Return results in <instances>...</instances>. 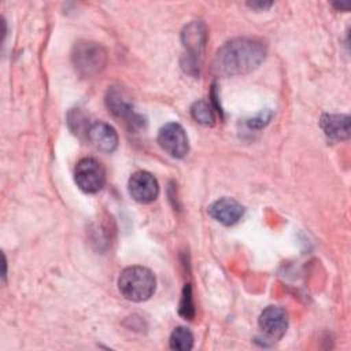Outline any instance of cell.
<instances>
[{
    "instance_id": "cell-1",
    "label": "cell",
    "mask_w": 351,
    "mask_h": 351,
    "mask_svg": "<svg viewBox=\"0 0 351 351\" xmlns=\"http://www.w3.org/2000/svg\"><path fill=\"white\" fill-rule=\"evenodd\" d=\"M266 56V47L255 38H234L223 44L213 60V71L221 77L243 75L255 70Z\"/></svg>"
},
{
    "instance_id": "cell-2",
    "label": "cell",
    "mask_w": 351,
    "mask_h": 351,
    "mask_svg": "<svg viewBox=\"0 0 351 351\" xmlns=\"http://www.w3.org/2000/svg\"><path fill=\"white\" fill-rule=\"evenodd\" d=\"M156 288L155 274L144 266L126 267L118 278L121 295L130 302L148 300Z\"/></svg>"
},
{
    "instance_id": "cell-3",
    "label": "cell",
    "mask_w": 351,
    "mask_h": 351,
    "mask_svg": "<svg viewBox=\"0 0 351 351\" xmlns=\"http://www.w3.org/2000/svg\"><path fill=\"white\" fill-rule=\"evenodd\" d=\"M106 49L97 43L78 41L73 47L71 62L81 77H92L100 73L106 66Z\"/></svg>"
},
{
    "instance_id": "cell-4",
    "label": "cell",
    "mask_w": 351,
    "mask_h": 351,
    "mask_svg": "<svg viewBox=\"0 0 351 351\" xmlns=\"http://www.w3.org/2000/svg\"><path fill=\"white\" fill-rule=\"evenodd\" d=\"M181 40L186 51V60L184 63V67L188 73L196 74L199 73L197 69L200 66V58L207 40V32L204 25L197 21L188 23L181 33Z\"/></svg>"
},
{
    "instance_id": "cell-5",
    "label": "cell",
    "mask_w": 351,
    "mask_h": 351,
    "mask_svg": "<svg viewBox=\"0 0 351 351\" xmlns=\"http://www.w3.org/2000/svg\"><path fill=\"white\" fill-rule=\"evenodd\" d=\"M74 181L82 192L96 193L106 184V170L95 158H84L74 169Z\"/></svg>"
},
{
    "instance_id": "cell-6",
    "label": "cell",
    "mask_w": 351,
    "mask_h": 351,
    "mask_svg": "<svg viewBox=\"0 0 351 351\" xmlns=\"http://www.w3.org/2000/svg\"><path fill=\"white\" fill-rule=\"evenodd\" d=\"M158 144L173 158L181 159L189 151L188 136L184 128L177 122H169L160 128L158 133Z\"/></svg>"
},
{
    "instance_id": "cell-7",
    "label": "cell",
    "mask_w": 351,
    "mask_h": 351,
    "mask_svg": "<svg viewBox=\"0 0 351 351\" xmlns=\"http://www.w3.org/2000/svg\"><path fill=\"white\" fill-rule=\"evenodd\" d=\"M128 191L133 200L141 204H148L158 197L159 184L151 173L140 170L130 176L128 181Z\"/></svg>"
},
{
    "instance_id": "cell-8",
    "label": "cell",
    "mask_w": 351,
    "mask_h": 351,
    "mask_svg": "<svg viewBox=\"0 0 351 351\" xmlns=\"http://www.w3.org/2000/svg\"><path fill=\"white\" fill-rule=\"evenodd\" d=\"M259 328L270 339H281L288 328V314L280 306L266 307L258 319Z\"/></svg>"
},
{
    "instance_id": "cell-9",
    "label": "cell",
    "mask_w": 351,
    "mask_h": 351,
    "mask_svg": "<svg viewBox=\"0 0 351 351\" xmlns=\"http://www.w3.org/2000/svg\"><path fill=\"white\" fill-rule=\"evenodd\" d=\"M207 211L210 217L217 222L225 226H232L241 219L244 214V207L232 197H221L213 202L208 206Z\"/></svg>"
},
{
    "instance_id": "cell-10",
    "label": "cell",
    "mask_w": 351,
    "mask_h": 351,
    "mask_svg": "<svg viewBox=\"0 0 351 351\" xmlns=\"http://www.w3.org/2000/svg\"><path fill=\"white\" fill-rule=\"evenodd\" d=\"M88 141L101 152H114L118 147V133L106 122H95L90 125L86 133Z\"/></svg>"
},
{
    "instance_id": "cell-11",
    "label": "cell",
    "mask_w": 351,
    "mask_h": 351,
    "mask_svg": "<svg viewBox=\"0 0 351 351\" xmlns=\"http://www.w3.org/2000/svg\"><path fill=\"white\" fill-rule=\"evenodd\" d=\"M106 101H107V107L108 110L117 117V118H122L125 119L130 126L133 128H137V126H141L143 125V119L140 115H137L134 111H133V106L132 103H129L123 93L119 90V89H115V88H111L107 93V97H106Z\"/></svg>"
},
{
    "instance_id": "cell-12",
    "label": "cell",
    "mask_w": 351,
    "mask_h": 351,
    "mask_svg": "<svg viewBox=\"0 0 351 351\" xmlns=\"http://www.w3.org/2000/svg\"><path fill=\"white\" fill-rule=\"evenodd\" d=\"M324 133L333 140H346L350 136V117L344 114H324L319 122Z\"/></svg>"
},
{
    "instance_id": "cell-13",
    "label": "cell",
    "mask_w": 351,
    "mask_h": 351,
    "mask_svg": "<svg viewBox=\"0 0 351 351\" xmlns=\"http://www.w3.org/2000/svg\"><path fill=\"white\" fill-rule=\"evenodd\" d=\"M192 118L203 125V126H213L215 123V111L210 101L207 100H197L191 107Z\"/></svg>"
},
{
    "instance_id": "cell-14",
    "label": "cell",
    "mask_w": 351,
    "mask_h": 351,
    "mask_svg": "<svg viewBox=\"0 0 351 351\" xmlns=\"http://www.w3.org/2000/svg\"><path fill=\"white\" fill-rule=\"evenodd\" d=\"M193 335L185 326H177L169 339V344L171 350L177 351H189L193 347Z\"/></svg>"
},
{
    "instance_id": "cell-15",
    "label": "cell",
    "mask_w": 351,
    "mask_h": 351,
    "mask_svg": "<svg viewBox=\"0 0 351 351\" xmlns=\"http://www.w3.org/2000/svg\"><path fill=\"white\" fill-rule=\"evenodd\" d=\"M67 123H69V128L71 129V132L78 136H81V134L86 136V133L92 125L88 122V117L80 108H74L69 112Z\"/></svg>"
},
{
    "instance_id": "cell-16",
    "label": "cell",
    "mask_w": 351,
    "mask_h": 351,
    "mask_svg": "<svg viewBox=\"0 0 351 351\" xmlns=\"http://www.w3.org/2000/svg\"><path fill=\"white\" fill-rule=\"evenodd\" d=\"M180 314L186 319H192V317L195 315L192 288H191L189 284H186L184 287V291H182V298H181V302H180Z\"/></svg>"
},
{
    "instance_id": "cell-17",
    "label": "cell",
    "mask_w": 351,
    "mask_h": 351,
    "mask_svg": "<svg viewBox=\"0 0 351 351\" xmlns=\"http://www.w3.org/2000/svg\"><path fill=\"white\" fill-rule=\"evenodd\" d=\"M271 118V111H265L262 114H259V117L248 121V126L250 128H262L265 126Z\"/></svg>"
},
{
    "instance_id": "cell-18",
    "label": "cell",
    "mask_w": 351,
    "mask_h": 351,
    "mask_svg": "<svg viewBox=\"0 0 351 351\" xmlns=\"http://www.w3.org/2000/svg\"><path fill=\"white\" fill-rule=\"evenodd\" d=\"M251 8L254 10H266L269 7H271L273 3H265V1H252V3H247Z\"/></svg>"
},
{
    "instance_id": "cell-19",
    "label": "cell",
    "mask_w": 351,
    "mask_h": 351,
    "mask_svg": "<svg viewBox=\"0 0 351 351\" xmlns=\"http://www.w3.org/2000/svg\"><path fill=\"white\" fill-rule=\"evenodd\" d=\"M333 7H336L337 10H344L347 11L350 8V3H335Z\"/></svg>"
}]
</instances>
